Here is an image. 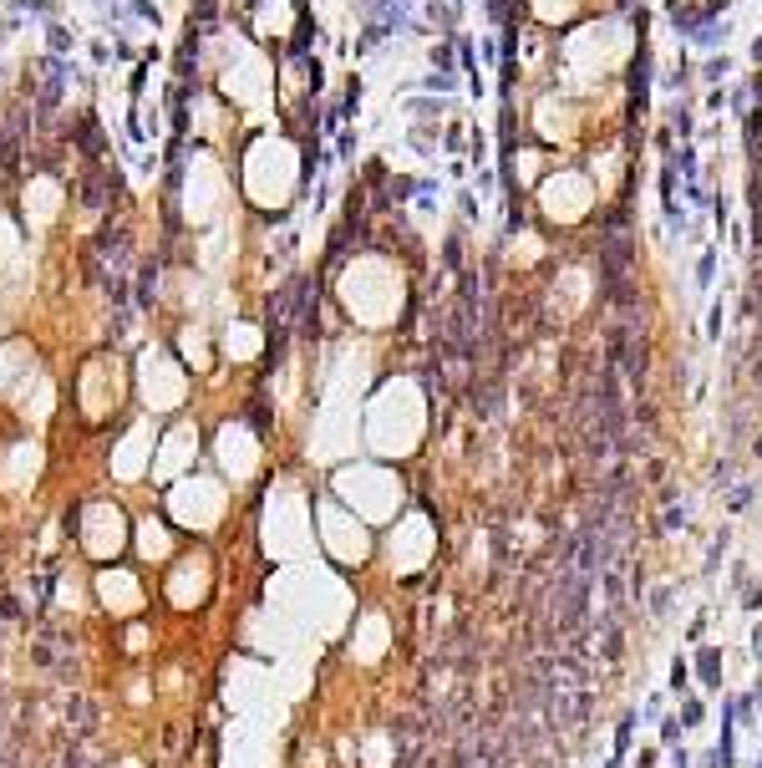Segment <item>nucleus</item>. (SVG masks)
<instances>
[{"instance_id": "f257e3e1", "label": "nucleus", "mask_w": 762, "mask_h": 768, "mask_svg": "<svg viewBox=\"0 0 762 768\" xmlns=\"http://www.w3.org/2000/svg\"><path fill=\"white\" fill-rule=\"evenodd\" d=\"M696 677L707 692H722V651L716 646H696Z\"/></svg>"}, {"instance_id": "f03ea898", "label": "nucleus", "mask_w": 762, "mask_h": 768, "mask_svg": "<svg viewBox=\"0 0 762 768\" xmlns=\"http://www.w3.org/2000/svg\"><path fill=\"white\" fill-rule=\"evenodd\" d=\"M72 143L81 148L86 158H97V153H102V133H97V117H92V112H81V117L72 122Z\"/></svg>"}, {"instance_id": "7ed1b4c3", "label": "nucleus", "mask_w": 762, "mask_h": 768, "mask_svg": "<svg viewBox=\"0 0 762 768\" xmlns=\"http://www.w3.org/2000/svg\"><path fill=\"white\" fill-rule=\"evenodd\" d=\"M77 194H81L86 209H102L107 204V178L97 174V168H81V174H77Z\"/></svg>"}, {"instance_id": "20e7f679", "label": "nucleus", "mask_w": 762, "mask_h": 768, "mask_svg": "<svg viewBox=\"0 0 762 768\" xmlns=\"http://www.w3.org/2000/svg\"><path fill=\"white\" fill-rule=\"evenodd\" d=\"M671 692H676V697H691V667H686V656L671 661Z\"/></svg>"}, {"instance_id": "39448f33", "label": "nucleus", "mask_w": 762, "mask_h": 768, "mask_svg": "<svg viewBox=\"0 0 762 768\" xmlns=\"http://www.w3.org/2000/svg\"><path fill=\"white\" fill-rule=\"evenodd\" d=\"M630 738H636V712H625V717L615 722V758L630 753Z\"/></svg>"}, {"instance_id": "423d86ee", "label": "nucleus", "mask_w": 762, "mask_h": 768, "mask_svg": "<svg viewBox=\"0 0 762 768\" xmlns=\"http://www.w3.org/2000/svg\"><path fill=\"white\" fill-rule=\"evenodd\" d=\"M676 717H681V728H696V722L707 717V702L702 697H681V712Z\"/></svg>"}, {"instance_id": "0eeeda50", "label": "nucleus", "mask_w": 762, "mask_h": 768, "mask_svg": "<svg viewBox=\"0 0 762 768\" xmlns=\"http://www.w3.org/2000/svg\"><path fill=\"white\" fill-rule=\"evenodd\" d=\"M747 504H752V483H732L727 488V509H732V514H742Z\"/></svg>"}, {"instance_id": "6e6552de", "label": "nucleus", "mask_w": 762, "mask_h": 768, "mask_svg": "<svg viewBox=\"0 0 762 768\" xmlns=\"http://www.w3.org/2000/svg\"><path fill=\"white\" fill-rule=\"evenodd\" d=\"M727 545H732V529L722 524V535H716V540H711V549H707V570H716V565H722V554H727Z\"/></svg>"}, {"instance_id": "1a4fd4ad", "label": "nucleus", "mask_w": 762, "mask_h": 768, "mask_svg": "<svg viewBox=\"0 0 762 768\" xmlns=\"http://www.w3.org/2000/svg\"><path fill=\"white\" fill-rule=\"evenodd\" d=\"M686 519H691V509L686 504H671L666 519H661V529H666V535H671V529H686Z\"/></svg>"}, {"instance_id": "9d476101", "label": "nucleus", "mask_w": 762, "mask_h": 768, "mask_svg": "<svg viewBox=\"0 0 762 768\" xmlns=\"http://www.w3.org/2000/svg\"><path fill=\"white\" fill-rule=\"evenodd\" d=\"M681 733H686V728H681V717H661V743H671V748H676Z\"/></svg>"}, {"instance_id": "9b49d317", "label": "nucleus", "mask_w": 762, "mask_h": 768, "mask_svg": "<svg viewBox=\"0 0 762 768\" xmlns=\"http://www.w3.org/2000/svg\"><path fill=\"white\" fill-rule=\"evenodd\" d=\"M671 611V590H656L650 595V616H666Z\"/></svg>"}, {"instance_id": "f8f14e48", "label": "nucleus", "mask_w": 762, "mask_h": 768, "mask_svg": "<svg viewBox=\"0 0 762 768\" xmlns=\"http://www.w3.org/2000/svg\"><path fill=\"white\" fill-rule=\"evenodd\" d=\"M671 768H696V763H691V753H686V748H671Z\"/></svg>"}, {"instance_id": "ddd939ff", "label": "nucleus", "mask_w": 762, "mask_h": 768, "mask_svg": "<svg viewBox=\"0 0 762 768\" xmlns=\"http://www.w3.org/2000/svg\"><path fill=\"white\" fill-rule=\"evenodd\" d=\"M747 611H762V585H757V590L747 595Z\"/></svg>"}, {"instance_id": "4468645a", "label": "nucleus", "mask_w": 762, "mask_h": 768, "mask_svg": "<svg viewBox=\"0 0 762 768\" xmlns=\"http://www.w3.org/2000/svg\"><path fill=\"white\" fill-rule=\"evenodd\" d=\"M696 768H722V758H716V748H711V753H707L702 763H696Z\"/></svg>"}, {"instance_id": "2eb2a0df", "label": "nucleus", "mask_w": 762, "mask_h": 768, "mask_svg": "<svg viewBox=\"0 0 762 768\" xmlns=\"http://www.w3.org/2000/svg\"><path fill=\"white\" fill-rule=\"evenodd\" d=\"M752 656H757V661H762V631H757V636H752Z\"/></svg>"}, {"instance_id": "dca6fc26", "label": "nucleus", "mask_w": 762, "mask_h": 768, "mask_svg": "<svg viewBox=\"0 0 762 768\" xmlns=\"http://www.w3.org/2000/svg\"><path fill=\"white\" fill-rule=\"evenodd\" d=\"M752 702H757V712H762V682H757V697H752Z\"/></svg>"}, {"instance_id": "f3484780", "label": "nucleus", "mask_w": 762, "mask_h": 768, "mask_svg": "<svg viewBox=\"0 0 762 768\" xmlns=\"http://www.w3.org/2000/svg\"><path fill=\"white\" fill-rule=\"evenodd\" d=\"M605 768H620V758H605Z\"/></svg>"}]
</instances>
